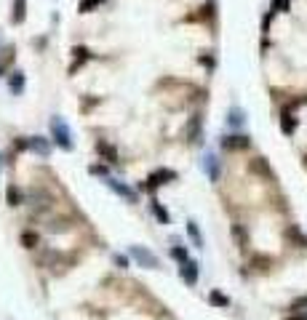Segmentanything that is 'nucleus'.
Listing matches in <instances>:
<instances>
[{"instance_id": "obj_1", "label": "nucleus", "mask_w": 307, "mask_h": 320, "mask_svg": "<svg viewBox=\"0 0 307 320\" xmlns=\"http://www.w3.org/2000/svg\"><path fill=\"white\" fill-rule=\"evenodd\" d=\"M51 131H53V139H56V144L61 150H72V134L70 128H67V123L61 118H53L51 120Z\"/></svg>"}, {"instance_id": "obj_2", "label": "nucleus", "mask_w": 307, "mask_h": 320, "mask_svg": "<svg viewBox=\"0 0 307 320\" xmlns=\"http://www.w3.org/2000/svg\"><path fill=\"white\" fill-rule=\"evenodd\" d=\"M131 256L142 264V267H147V270H158V256L152 254L150 248H144V246H134V248H131Z\"/></svg>"}, {"instance_id": "obj_3", "label": "nucleus", "mask_w": 307, "mask_h": 320, "mask_svg": "<svg viewBox=\"0 0 307 320\" xmlns=\"http://www.w3.org/2000/svg\"><path fill=\"white\" fill-rule=\"evenodd\" d=\"M222 147L230 152H238V150H249L251 147V139L249 136H241V134H233V136H225L222 139Z\"/></svg>"}, {"instance_id": "obj_4", "label": "nucleus", "mask_w": 307, "mask_h": 320, "mask_svg": "<svg viewBox=\"0 0 307 320\" xmlns=\"http://www.w3.org/2000/svg\"><path fill=\"white\" fill-rule=\"evenodd\" d=\"M171 179H176V174L171 168H158V171H152V174L147 176V187H150V190H155V187L171 182Z\"/></svg>"}, {"instance_id": "obj_5", "label": "nucleus", "mask_w": 307, "mask_h": 320, "mask_svg": "<svg viewBox=\"0 0 307 320\" xmlns=\"http://www.w3.org/2000/svg\"><path fill=\"white\" fill-rule=\"evenodd\" d=\"M179 275H182V280H187L190 286H195V283H198V262H193V259H184V262H182Z\"/></svg>"}, {"instance_id": "obj_6", "label": "nucleus", "mask_w": 307, "mask_h": 320, "mask_svg": "<svg viewBox=\"0 0 307 320\" xmlns=\"http://www.w3.org/2000/svg\"><path fill=\"white\" fill-rule=\"evenodd\" d=\"M96 152L102 155V158L110 163V166H115V163H118V150H115L112 144H107V142H102V139H99L96 142Z\"/></svg>"}, {"instance_id": "obj_7", "label": "nucleus", "mask_w": 307, "mask_h": 320, "mask_svg": "<svg viewBox=\"0 0 307 320\" xmlns=\"http://www.w3.org/2000/svg\"><path fill=\"white\" fill-rule=\"evenodd\" d=\"M281 131L286 136H291L297 131V118H294V112H291V110H283L281 112Z\"/></svg>"}, {"instance_id": "obj_8", "label": "nucleus", "mask_w": 307, "mask_h": 320, "mask_svg": "<svg viewBox=\"0 0 307 320\" xmlns=\"http://www.w3.org/2000/svg\"><path fill=\"white\" fill-rule=\"evenodd\" d=\"M107 184H110V187H112V190L118 192V195H123V198H126V200H131V203H136V192H134V190H128L126 184H120L118 179L107 176Z\"/></svg>"}, {"instance_id": "obj_9", "label": "nucleus", "mask_w": 307, "mask_h": 320, "mask_svg": "<svg viewBox=\"0 0 307 320\" xmlns=\"http://www.w3.org/2000/svg\"><path fill=\"white\" fill-rule=\"evenodd\" d=\"M27 19V0H13V13H11V21L13 24H21Z\"/></svg>"}, {"instance_id": "obj_10", "label": "nucleus", "mask_w": 307, "mask_h": 320, "mask_svg": "<svg viewBox=\"0 0 307 320\" xmlns=\"http://www.w3.org/2000/svg\"><path fill=\"white\" fill-rule=\"evenodd\" d=\"M27 147H32V150H35L37 155H43V158H45V155H48V150H51L48 142H45L43 136H32V139L27 142Z\"/></svg>"}, {"instance_id": "obj_11", "label": "nucleus", "mask_w": 307, "mask_h": 320, "mask_svg": "<svg viewBox=\"0 0 307 320\" xmlns=\"http://www.w3.org/2000/svg\"><path fill=\"white\" fill-rule=\"evenodd\" d=\"M8 85H11V91L13 93H21L24 91V72H11V77H8Z\"/></svg>"}, {"instance_id": "obj_12", "label": "nucleus", "mask_w": 307, "mask_h": 320, "mask_svg": "<svg viewBox=\"0 0 307 320\" xmlns=\"http://www.w3.org/2000/svg\"><path fill=\"white\" fill-rule=\"evenodd\" d=\"M150 206H152V214L158 216V222H160V224H168V222H171V216H168V211H166L163 206H160L158 200H152Z\"/></svg>"}, {"instance_id": "obj_13", "label": "nucleus", "mask_w": 307, "mask_h": 320, "mask_svg": "<svg viewBox=\"0 0 307 320\" xmlns=\"http://www.w3.org/2000/svg\"><path fill=\"white\" fill-rule=\"evenodd\" d=\"M203 166H206V171H209V179H211V182H217V179H219V166H217V158H214V155H209Z\"/></svg>"}, {"instance_id": "obj_14", "label": "nucleus", "mask_w": 307, "mask_h": 320, "mask_svg": "<svg viewBox=\"0 0 307 320\" xmlns=\"http://www.w3.org/2000/svg\"><path fill=\"white\" fill-rule=\"evenodd\" d=\"M190 142H198L201 139V115H195L193 120H190V131H187Z\"/></svg>"}, {"instance_id": "obj_15", "label": "nucleus", "mask_w": 307, "mask_h": 320, "mask_svg": "<svg viewBox=\"0 0 307 320\" xmlns=\"http://www.w3.org/2000/svg\"><path fill=\"white\" fill-rule=\"evenodd\" d=\"M209 302L214 304V307H227L230 304V299L225 294H219V291H211V296H209Z\"/></svg>"}, {"instance_id": "obj_16", "label": "nucleus", "mask_w": 307, "mask_h": 320, "mask_svg": "<svg viewBox=\"0 0 307 320\" xmlns=\"http://www.w3.org/2000/svg\"><path fill=\"white\" fill-rule=\"evenodd\" d=\"M286 235H289V238H294L297 243H299V248H307V238H305L297 227H289V230H286Z\"/></svg>"}, {"instance_id": "obj_17", "label": "nucleus", "mask_w": 307, "mask_h": 320, "mask_svg": "<svg viewBox=\"0 0 307 320\" xmlns=\"http://www.w3.org/2000/svg\"><path fill=\"white\" fill-rule=\"evenodd\" d=\"M187 232H190V238H193V243L201 248L203 240H201V232H198V224H195V222H187Z\"/></svg>"}, {"instance_id": "obj_18", "label": "nucleus", "mask_w": 307, "mask_h": 320, "mask_svg": "<svg viewBox=\"0 0 307 320\" xmlns=\"http://www.w3.org/2000/svg\"><path fill=\"white\" fill-rule=\"evenodd\" d=\"M21 246H24V248H35L37 246V235H35V232H21Z\"/></svg>"}, {"instance_id": "obj_19", "label": "nucleus", "mask_w": 307, "mask_h": 320, "mask_svg": "<svg viewBox=\"0 0 307 320\" xmlns=\"http://www.w3.org/2000/svg\"><path fill=\"white\" fill-rule=\"evenodd\" d=\"M8 203L11 206H21V192L16 187H8Z\"/></svg>"}, {"instance_id": "obj_20", "label": "nucleus", "mask_w": 307, "mask_h": 320, "mask_svg": "<svg viewBox=\"0 0 307 320\" xmlns=\"http://www.w3.org/2000/svg\"><path fill=\"white\" fill-rule=\"evenodd\" d=\"M96 5H102V0H83V3H80V13H88L91 8H96Z\"/></svg>"}, {"instance_id": "obj_21", "label": "nucleus", "mask_w": 307, "mask_h": 320, "mask_svg": "<svg viewBox=\"0 0 307 320\" xmlns=\"http://www.w3.org/2000/svg\"><path fill=\"white\" fill-rule=\"evenodd\" d=\"M241 123H243V112L235 107V110L230 112V126H241Z\"/></svg>"}, {"instance_id": "obj_22", "label": "nucleus", "mask_w": 307, "mask_h": 320, "mask_svg": "<svg viewBox=\"0 0 307 320\" xmlns=\"http://www.w3.org/2000/svg\"><path fill=\"white\" fill-rule=\"evenodd\" d=\"M171 256H174V259H179V262H184V259H187V248L174 246V248H171Z\"/></svg>"}, {"instance_id": "obj_23", "label": "nucleus", "mask_w": 307, "mask_h": 320, "mask_svg": "<svg viewBox=\"0 0 307 320\" xmlns=\"http://www.w3.org/2000/svg\"><path fill=\"white\" fill-rule=\"evenodd\" d=\"M72 53H75V59H78V64H80V61H86V59H88V51H86V48H75ZM78 64H75V67H78ZM75 67H72V69H75Z\"/></svg>"}, {"instance_id": "obj_24", "label": "nucleus", "mask_w": 307, "mask_h": 320, "mask_svg": "<svg viewBox=\"0 0 307 320\" xmlns=\"http://www.w3.org/2000/svg\"><path fill=\"white\" fill-rule=\"evenodd\" d=\"M302 307H307V296H302V299H297V302H291V310H302Z\"/></svg>"}, {"instance_id": "obj_25", "label": "nucleus", "mask_w": 307, "mask_h": 320, "mask_svg": "<svg viewBox=\"0 0 307 320\" xmlns=\"http://www.w3.org/2000/svg\"><path fill=\"white\" fill-rule=\"evenodd\" d=\"M289 8V0H275V11H286Z\"/></svg>"}, {"instance_id": "obj_26", "label": "nucleus", "mask_w": 307, "mask_h": 320, "mask_svg": "<svg viewBox=\"0 0 307 320\" xmlns=\"http://www.w3.org/2000/svg\"><path fill=\"white\" fill-rule=\"evenodd\" d=\"M91 174H99V176H107V168H104V166H91Z\"/></svg>"}, {"instance_id": "obj_27", "label": "nucleus", "mask_w": 307, "mask_h": 320, "mask_svg": "<svg viewBox=\"0 0 307 320\" xmlns=\"http://www.w3.org/2000/svg\"><path fill=\"white\" fill-rule=\"evenodd\" d=\"M254 264H259V270H265V267H267V264H270V262H267L265 256H257V259H254Z\"/></svg>"}, {"instance_id": "obj_28", "label": "nucleus", "mask_w": 307, "mask_h": 320, "mask_svg": "<svg viewBox=\"0 0 307 320\" xmlns=\"http://www.w3.org/2000/svg\"><path fill=\"white\" fill-rule=\"evenodd\" d=\"M115 264H118V267H128V259L126 256H115Z\"/></svg>"}, {"instance_id": "obj_29", "label": "nucleus", "mask_w": 307, "mask_h": 320, "mask_svg": "<svg viewBox=\"0 0 307 320\" xmlns=\"http://www.w3.org/2000/svg\"><path fill=\"white\" fill-rule=\"evenodd\" d=\"M291 320H307V312H305V315H294Z\"/></svg>"}]
</instances>
